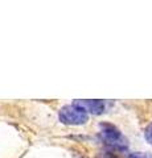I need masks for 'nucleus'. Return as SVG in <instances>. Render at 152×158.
Listing matches in <instances>:
<instances>
[{
	"label": "nucleus",
	"instance_id": "5",
	"mask_svg": "<svg viewBox=\"0 0 152 158\" xmlns=\"http://www.w3.org/2000/svg\"><path fill=\"white\" fill-rule=\"evenodd\" d=\"M128 158H152V154L145 152H135V153H131Z\"/></svg>",
	"mask_w": 152,
	"mask_h": 158
},
{
	"label": "nucleus",
	"instance_id": "1",
	"mask_svg": "<svg viewBox=\"0 0 152 158\" xmlns=\"http://www.w3.org/2000/svg\"><path fill=\"white\" fill-rule=\"evenodd\" d=\"M99 138L111 150L124 152L128 148V141L123 136V133L110 123H101L99 124Z\"/></svg>",
	"mask_w": 152,
	"mask_h": 158
},
{
	"label": "nucleus",
	"instance_id": "2",
	"mask_svg": "<svg viewBox=\"0 0 152 158\" xmlns=\"http://www.w3.org/2000/svg\"><path fill=\"white\" fill-rule=\"evenodd\" d=\"M58 118L65 125H83L89 120V113L76 104H67L60 110Z\"/></svg>",
	"mask_w": 152,
	"mask_h": 158
},
{
	"label": "nucleus",
	"instance_id": "3",
	"mask_svg": "<svg viewBox=\"0 0 152 158\" xmlns=\"http://www.w3.org/2000/svg\"><path fill=\"white\" fill-rule=\"evenodd\" d=\"M73 104L81 107L91 115H101L106 110V103L103 100H74Z\"/></svg>",
	"mask_w": 152,
	"mask_h": 158
},
{
	"label": "nucleus",
	"instance_id": "6",
	"mask_svg": "<svg viewBox=\"0 0 152 158\" xmlns=\"http://www.w3.org/2000/svg\"><path fill=\"white\" fill-rule=\"evenodd\" d=\"M98 158H119V157H118L112 150H106V152H102Z\"/></svg>",
	"mask_w": 152,
	"mask_h": 158
},
{
	"label": "nucleus",
	"instance_id": "4",
	"mask_svg": "<svg viewBox=\"0 0 152 158\" xmlns=\"http://www.w3.org/2000/svg\"><path fill=\"white\" fill-rule=\"evenodd\" d=\"M144 138L147 140L148 144L152 145V123L147 125V128H145V131H144Z\"/></svg>",
	"mask_w": 152,
	"mask_h": 158
}]
</instances>
